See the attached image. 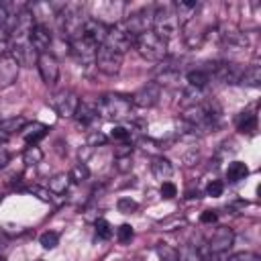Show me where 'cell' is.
<instances>
[{
  "instance_id": "f35d334b",
  "label": "cell",
  "mask_w": 261,
  "mask_h": 261,
  "mask_svg": "<svg viewBox=\"0 0 261 261\" xmlns=\"http://www.w3.org/2000/svg\"><path fill=\"white\" fill-rule=\"evenodd\" d=\"M228 261H261V257L251 251H241V253H234L232 257H228Z\"/></svg>"
},
{
  "instance_id": "d590c367",
  "label": "cell",
  "mask_w": 261,
  "mask_h": 261,
  "mask_svg": "<svg viewBox=\"0 0 261 261\" xmlns=\"http://www.w3.org/2000/svg\"><path fill=\"white\" fill-rule=\"evenodd\" d=\"M116 208H118V212H122V214H133V212L137 210V202L130 200V198H120V200L116 202Z\"/></svg>"
},
{
  "instance_id": "1f68e13d",
  "label": "cell",
  "mask_w": 261,
  "mask_h": 261,
  "mask_svg": "<svg viewBox=\"0 0 261 261\" xmlns=\"http://www.w3.org/2000/svg\"><path fill=\"white\" fill-rule=\"evenodd\" d=\"M110 137L122 145V143H130L133 133H130L126 126H114V128H112V133H110Z\"/></svg>"
},
{
  "instance_id": "ee69618b",
  "label": "cell",
  "mask_w": 261,
  "mask_h": 261,
  "mask_svg": "<svg viewBox=\"0 0 261 261\" xmlns=\"http://www.w3.org/2000/svg\"><path fill=\"white\" fill-rule=\"evenodd\" d=\"M216 218H218V214H216L214 210H206V212H202V216H200V220H202L204 224H210V222H216Z\"/></svg>"
},
{
  "instance_id": "bcb514c9",
  "label": "cell",
  "mask_w": 261,
  "mask_h": 261,
  "mask_svg": "<svg viewBox=\"0 0 261 261\" xmlns=\"http://www.w3.org/2000/svg\"><path fill=\"white\" fill-rule=\"evenodd\" d=\"M0 261H6V259H2V257H0Z\"/></svg>"
},
{
  "instance_id": "74e56055",
  "label": "cell",
  "mask_w": 261,
  "mask_h": 261,
  "mask_svg": "<svg viewBox=\"0 0 261 261\" xmlns=\"http://www.w3.org/2000/svg\"><path fill=\"white\" fill-rule=\"evenodd\" d=\"M116 239H118L120 243H128V241L133 239V226H130V224H120V226L116 228Z\"/></svg>"
},
{
  "instance_id": "9a60e30c",
  "label": "cell",
  "mask_w": 261,
  "mask_h": 261,
  "mask_svg": "<svg viewBox=\"0 0 261 261\" xmlns=\"http://www.w3.org/2000/svg\"><path fill=\"white\" fill-rule=\"evenodd\" d=\"M18 71H20V65L12 55L0 57V88H10L18 80Z\"/></svg>"
},
{
  "instance_id": "ab89813d",
  "label": "cell",
  "mask_w": 261,
  "mask_h": 261,
  "mask_svg": "<svg viewBox=\"0 0 261 261\" xmlns=\"http://www.w3.org/2000/svg\"><path fill=\"white\" fill-rule=\"evenodd\" d=\"M10 55V35L0 29V57Z\"/></svg>"
},
{
  "instance_id": "4fadbf2b",
  "label": "cell",
  "mask_w": 261,
  "mask_h": 261,
  "mask_svg": "<svg viewBox=\"0 0 261 261\" xmlns=\"http://www.w3.org/2000/svg\"><path fill=\"white\" fill-rule=\"evenodd\" d=\"M232 241H234V234L228 226H220L212 232L210 241H208V247H210V253H228V249L232 247Z\"/></svg>"
},
{
  "instance_id": "9c48e42d",
  "label": "cell",
  "mask_w": 261,
  "mask_h": 261,
  "mask_svg": "<svg viewBox=\"0 0 261 261\" xmlns=\"http://www.w3.org/2000/svg\"><path fill=\"white\" fill-rule=\"evenodd\" d=\"M67 43H69V53L73 55V59H75L80 65H84V67L94 65V61H96V51H98V47H96L94 43H90L84 35H80V37H75V39H71V41H67Z\"/></svg>"
},
{
  "instance_id": "8fae6325",
  "label": "cell",
  "mask_w": 261,
  "mask_h": 261,
  "mask_svg": "<svg viewBox=\"0 0 261 261\" xmlns=\"http://www.w3.org/2000/svg\"><path fill=\"white\" fill-rule=\"evenodd\" d=\"M124 10H126V4L124 2H102L96 6V20L100 22H114L118 24L120 18L124 16Z\"/></svg>"
},
{
  "instance_id": "7dc6e473",
  "label": "cell",
  "mask_w": 261,
  "mask_h": 261,
  "mask_svg": "<svg viewBox=\"0 0 261 261\" xmlns=\"http://www.w3.org/2000/svg\"><path fill=\"white\" fill-rule=\"evenodd\" d=\"M0 122H2V118H0Z\"/></svg>"
},
{
  "instance_id": "3957f363",
  "label": "cell",
  "mask_w": 261,
  "mask_h": 261,
  "mask_svg": "<svg viewBox=\"0 0 261 261\" xmlns=\"http://www.w3.org/2000/svg\"><path fill=\"white\" fill-rule=\"evenodd\" d=\"M135 47L139 55L147 61H163L167 55V41L161 39L155 31H147L135 39Z\"/></svg>"
},
{
  "instance_id": "7c38bea8",
  "label": "cell",
  "mask_w": 261,
  "mask_h": 261,
  "mask_svg": "<svg viewBox=\"0 0 261 261\" xmlns=\"http://www.w3.org/2000/svg\"><path fill=\"white\" fill-rule=\"evenodd\" d=\"M159 96H161V88L155 84V82H149L145 84L143 88H139L135 94H133V106H139V108H151L159 102Z\"/></svg>"
},
{
  "instance_id": "277c9868",
  "label": "cell",
  "mask_w": 261,
  "mask_h": 261,
  "mask_svg": "<svg viewBox=\"0 0 261 261\" xmlns=\"http://www.w3.org/2000/svg\"><path fill=\"white\" fill-rule=\"evenodd\" d=\"M51 108L61 116V118H73L77 106H80V98L73 90H57L55 94H51L49 98Z\"/></svg>"
},
{
  "instance_id": "836d02e7",
  "label": "cell",
  "mask_w": 261,
  "mask_h": 261,
  "mask_svg": "<svg viewBox=\"0 0 261 261\" xmlns=\"http://www.w3.org/2000/svg\"><path fill=\"white\" fill-rule=\"evenodd\" d=\"M157 255L161 261H177V251L167 247V245H159L157 247Z\"/></svg>"
},
{
  "instance_id": "ba28073f",
  "label": "cell",
  "mask_w": 261,
  "mask_h": 261,
  "mask_svg": "<svg viewBox=\"0 0 261 261\" xmlns=\"http://www.w3.org/2000/svg\"><path fill=\"white\" fill-rule=\"evenodd\" d=\"M94 65L98 67V71H102L104 75H116L122 67V55L112 51L106 45H100L96 51V61Z\"/></svg>"
},
{
  "instance_id": "b9f144b4",
  "label": "cell",
  "mask_w": 261,
  "mask_h": 261,
  "mask_svg": "<svg viewBox=\"0 0 261 261\" xmlns=\"http://www.w3.org/2000/svg\"><path fill=\"white\" fill-rule=\"evenodd\" d=\"M130 167H133L130 155H122V157H116V169H118V171H128Z\"/></svg>"
},
{
  "instance_id": "7bdbcfd3",
  "label": "cell",
  "mask_w": 261,
  "mask_h": 261,
  "mask_svg": "<svg viewBox=\"0 0 261 261\" xmlns=\"http://www.w3.org/2000/svg\"><path fill=\"white\" fill-rule=\"evenodd\" d=\"M177 194V188L171 184V181H163L161 184V196L163 198H173Z\"/></svg>"
},
{
  "instance_id": "8992f818",
  "label": "cell",
  "mask_w": 261,
  "mask_h": 261,
  "mask_svg": "<svg viewBox=\"0 0 261 261\" xmlns=\"http://www.w3.org/2000/svg\"><path fill=\"white\" fill-rule=\"evenodd\" d=\"M135 39H137V37H133V35L122 27V22H118V24H110V27H108V35H106L104 45L110 47L112 51L124 55L130 47H135Z\"/></svg>"
},
{
  "instance_id": "52a82bcc",
  "label": "cell",
  "mask_w": 261,
  "mask_h": 261,
  "mask_svg": "<svg viewBox=\"0 0 261 261\" xmlns=\"http://www.w3.org/2000/svg\"><path fill=\"white\" fill-rule=\"evenodd\" d=\"M10 55L16 59L18 65H24V67L37 65V59H39V53H37V49L33 47L31 37H24V39H10Z\"/></svg>"
},
{
  "instance_id": "603a6c76",
  "label": "cell",
  "mask_w": 261,
  "mask_h": 261,
  "mask_svg": "<svg viewBox=\"0 0 261 261\" xmlns=\"http://www.w3.org/2000/svg\"><path fill=\"white\" fill-rule=\"evenodd\" d=\"M239 84H243V86H251V88H257V86L261 84V67H259L257 63H253V65L245 67Z\"/></svg>"
},
{
  "instance_id": "44dd1931",
  "label": "cell",
  "mask_w": 261,
  "mask_h": 261,
  "mask_svg": "<svg viewBox=\"0 0 261 261\" xmlns=\"http://www.w3.org/2000/svg\"><path fill=\"white\" fill-rule=\"evenodd\" d=\"M73 118L80 122V124H92L96 118H98V108L94 104H88V102H80Z\"/></svg>"
},
{
  "instance_id": "5bb4252c",
  "label": "cell",
  "mask_w": 261,
  "mask_h": 261,
  "mask_svg": "<svg viewBox=\"0 0 261 261\" xmlns=\"http://www.w3.org/2000/svg\"><path fill=\"white\" fill-rule=\"evenodd\" d=\"M82 35H84L90 43H94L96 47H100V45H104V41H106L108 24H104V22H100V20H96V18H86Z\"/></svg>"
},
{
  "instance_id": "4dcf8cb0",
  "label": "cell",
  "mask_w": 261,
  "mask_h": 261,
  "mask_svg": "<svg viewBox=\"0 0 261 261\" xmlns=\"http://www.w3.org/2000/svg\"><path fill=\"white\" fill-rule=\"evenodd\" d=\"M39 243L43 245V249H55L59 245V234L53 232V230H47L39 237Z\"/></svg>"
},
{
  "instance_id": "d6986e66",
  "label": "cell",
  "mask_w": 261,
  "mask_h": 261,
  "mask_svg": "<svg viewBox=\"0 0 261 261\" xmlns=\"http://www.w3.org/2000/svg\"><path fill=\"white\" fill-rule=\"evenodd\" d=\"M24 124H27V120H24L22 116L2 118V122H0V141L8 139L10 135H16V133H20V130L24 128Z\"/></svg>"
},
{
  "instance_id": "30bf717a",
  "label": "cell",
  "mask_w": 261,
  "mask_h": 261,
  "mask_svg": "<svg viewBox=\"0 0 261 261\" xmlns=\"http://www.w3.org/2000/svg\"><path fill=\"white\" fill-rule=\"evenodd\" d=\"M37 69H39V73H41V77H43V82L47 86H53L57 82V77H59V63H57L55 55L49 53V51L47 53H39Z\"/></svg>"
},
{
  "instance_id": "4316f807",
  "label": "cell",
  "mask_w": 261,
  "mask_h": 261,
  "mask_svg": "<svg viewBox=\"0 0 261 261\" xmlns=\"http://www.w3.org/2000/svg\"><path fill=\"white\" fill-rule=\"evenodd\" d=\"M22 161H24V165L33 167V165H37V163L43 161V151H41L37 145H29V147L22 151Z\"/></svg>"
},
{
  "instance_id": "cb8c5ba5",
  "label": "cell",
  "mask_w": 261,
  "mask_h": 261,
  "mask_svg": "<svg viewBox=\"0 0 261 261\" xmlns=\"http://www.w3.org/2000/svg\"><path fill=\"white\" fill-rule=\"evenodd\" d=\"M186 80L190 84V88H196V90H202L208 82H210V75L204 67H198V69H192L186 73Z\"/></svg>"
},
{
  "instance_id": "60d3db41",
  "label": "cell",
  "mask_w": 261,
  "mask_h": 261,
  "mask_svg": "<svg viewBox=\"0 0 261 261\" xmlns=\"http://www.w3.org/2000/svg\"><path fill=\"white\" fill-rule=\"evenodd\" d=\"M222 190H224V186H222V181H220V179H212V181L206 186V194H208V196H212V198L220 196V194H222Z\"/></svg>"
},
{
  "instance_id": "484cf974",
  "label": "cell",
  "mask_w": 261,
  "mask_h": 261,
  "mask_svg": "<svg viewBox=\"0 0 261 261\" xmlns=\"http://www.w3.org/2000/svg\"><path fill=\"white\" fill-rule=\"evenodd\" d=\"M69 184H71V179H69L67 173H55V175L49 179L47 190H49L51 194H65V192L69 190Z\"/></svg>"
},
{
  "instance_id": "8d00e7d4",
  "label": "cell",
  "mask_w": 261,
  "mask_h": 261,
  "mask_svg": "<svg viewBox=\"0 0 261 261\" xmlns=\"http://www.w3.org/2000/svg\"><path fill=\"white\" fill-rule=\"evenodd\" d=\"M27 192H29V194H33V196H37V198H39V200H43V202H49V200H51V192H49L47 188L31 186V188H27Z\"/></svg>"
},
{
  "instance_id": "e575fe53",
  "label": "cell",
  "mask_w": 261,
  "mask_h": 261,
  "mask_svg": "<svg viewBox=\"0 0 261 261\" xmlns=\"http://www.w3.org/2000/svg\"><path fill=\"white\" fill-rule=\"evenodd\" d=\"M86 143L88 147H98V145H104L106 143V135L100 133V130H90L88 137H86Z\"/></svg>"
},
{
  "instance_id": "c3c4849f",
  "label": "cell",
  "mask_w": 261,
  "mask_h": 261,
  "mask_svg": "<svg viewBox=\"0 0 261 261\" xmlns=\"http://www.w3.org/2000/svg\"><path fill=\"white\" fill-rule=\"evenodd\" d=\"M39 261H41V259H39Z\"/></svg>"
},
{
  "instance_id": "ffe728a7",
  "label": "cell",
  "mask_w": 261,
  "mask_h": 261,
  "mask_svg": "<svg viewBox=\"0 0 261 261\" xmlns=\"http://www.w3.org/2000/svg\"><path fill=\"white\" fill-rule=\"evenodd\" d=\"M151 171H153V175H155L157 179L167 181V179L173 175V165H171V161L165 159V157H155L153 163H151Z\"/></svg>"
},
{
  "instance_id": "7a4b0ae2",
  "label": "cell",
  "mask_w": 261,
  "mask_h": 261,
  "mask_svg": "<svg viewBox=\"0 0 261 261\" xmlns=\"http://www.w3.org/2000/svg\"><path fill=\"white\" fill-rule=\"evenodd\" d=\"M96 108H98V114H102L104 118L124 120V118L130 116L133 100L128 96H122V94H106L98 100Z\"/></svg>"
},
{
  "instance_id": "ac0fdd59",
  "label": "cell",
  "mask_w": 261,
  "mask_h": 261,
  "mask_svg": "<svg viewBox=\"0 0 261 261\" xmlns=\"http://www.w3.org/2000/svg\"><path fill=\"white\" fill-rule=\"evenodd\" d=\"M47 130H49V126L43 122H29V124H24L20 135L27 141V145H37L43 137H47Z\"/></svg>"
},
{
  "instance_id": "5b68a950",
  "label": "cell",
  "mask_w": 261,
  "mask_h": 261,
  "mask_svg": "<svg viewBox=\"0 0 261 261\" xmlns=\"http://www.w3.org/2000/svg\"><path fill=\"white\" fill-rule=\"evenodd\" d=\"M122 27L133 37H139L147 31H153V6H145V8H139V10L126 14Z\"/></svg>"
},
{
  "instance_id": "2e32d148",
  "label": "cell",
  "mask_w": 261,
  "mask_h": 261,
  "mask_svg": "<svg viewBox=\"0 0 261 261\" xmlns=\"http://www.w3.org/2000/svg\"><path fill=\"white\" fill-rule=\"evenodd\" d=\"M31 43L37 49V53H47V49L53 43V35L45 22H35V27L31 31Z\"/></svg>"
},
{
  "instance_id": "d4e9b609",
  "label": "cell",
  "mask_w": 261,
  "mask_h": 261,
  "mask_svg": "<svg viewBox=\"0 0 261 261\" xmlns=\"http://www.w3.org/2000/svg\"><path fill=\"white\" fill-rule=\"evenodd\" d=\"M237 130L253 135L257 130V116L253 112H241L239 118H237Z\"/></svg>"
},
{
  "instance_id": "f6af8a7d",
  "label": "cell",
  "mask_w": 261,
  "mask_h": 261,
  "mask_svg": "<svg viewBox=\"0 0 261 261\" xmlns=\"http://www.w3.org/2000/svg\"><path fill=\"white\" fill-rule=\"evenodd\" d=\"M208 261H228V253H210Z\"/></svg>"
},
{
  "instance_id": "7402d4cb",
  "label": "cell",
  "mask_w": 261,
  "mask_h": 261,
  "mask_svg": "<svg viewBox=\"0 0 261 261\" xmlns=\"http://www.w3.org/2000/svg\"><path fill=\"white\" fill-rule=\"evenodd\" d=\"M247 175H249L247 163H243V161H230V163H228V167H226V179H228V181L237 184V181L245 179Z\"/></svg>"
},
{
  "instance_id": "6da1fadb",
  "label": "cell",
  "mask_w": 261,
  "mask_h": 261,
  "mask_svg": "<svg viewBox=\"0 0 261 261\" xmlns=\"http://www.w3.org/2000/svg\"><path fill=\"white\" fill-rule=\"evenodd\" d=\"M181 24L173 12V2H163V4H157L153 8V31L161 37V39H171L179 33Z\"/></svg>"
},
{
  "instance_id": "83f0119b",
  "label": "cell",
  "mask_w": 261,
  "mask_h": 261,
  "mask_svg": "<svg viewBox=\"0 0 261 261\" xmlns=\"http://www.w3.org/2000/svg\"><path fill=\"white\" fill-rule=\"evenodd\" d=\"M67 175H69L71 181L82 184V181H86V179L90 177V169H88V165H86L84 161H80V163H75V165L71 167V171H69Z\"/></svg>"
},
{
  "instance_id": "f546056e",
  "label": "cell",
  "mask_w": 261,
  "mask_h": 261,
  "mask_svg": "<svg viewBox=\"0 0 261 261\" xmlns=\"http://www.w3.org/2000/svg\"><path fill=\"white\" fill-rule=\"evenodd\" d=\"M202 102V90H196V88H188L184 92V98H181V106L184 108H190V106H196Z\"/></svg>"
},
{
  "instance_id": "e0dca14e",
  "label": "cell",
  "mask_w": 261,
  "mask_h": 261,
  "mask_svg": "<svg viewBox=\"0 0 261 261\" xmlns=\"http://www.w3.org/2000/svg\"><path fill=\"white\" fill-rule=\"evenodd\" d=\"M198 10H200V2L198 0H177V2H173V12H175V16H177L181 27L192 22L196 18Z\"/></svg>"
},
{
  "instance_id": "f1b7e54d",
  "label": "cell",
  "mask_w": 261,
  "mask_h": 261,
  "mask_svg": "<svg viewBox=\"0 0 261 261\" xmlns=\"http://www.w3.org/2000/svg\"><path fill=\"white\" fill-rule=\"evenodd\" d=\"M177 261H204V257H202V253H200L196 247L186 245V247L179 249V253H177Z\"/></svg>"
},
{
  "instance_id": "d6a6232c",
  "label": "cell",
  "mask_w": 261,
  "mask_h": 261,
  "mask_svg": "<svg viewBox=\"0 0 261 261\" xmlns=\"http://www.w3.org/2000/svg\"><path fill=\"white\" fill-rule=\"evenodd\" d=\"M96 234H98L100 239H110V237H112V226H110V222L104 220V218H98V220H96Z\"/></svg>"
}]
</instances>
